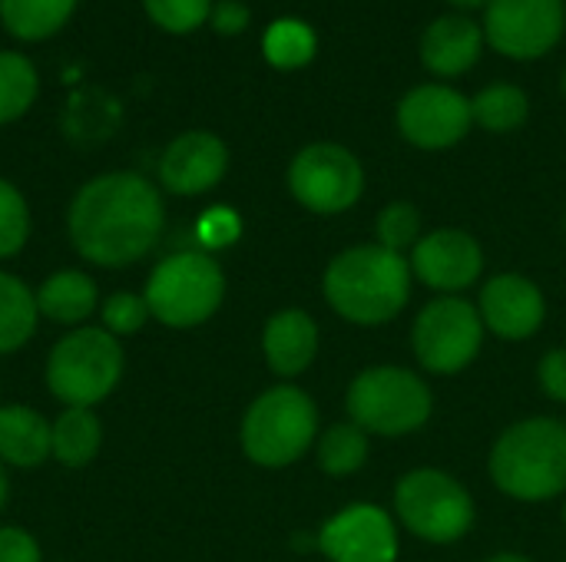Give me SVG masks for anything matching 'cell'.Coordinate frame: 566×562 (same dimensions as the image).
Wrapping results in <instances>:
<instances>
[{
    "mask_svg": "<svg viewBox=\"0 0 566 562\" xmlns=\"http://www.w3.org/2000/svg\"><path fill=\"white\" fill-rule=\"evenodd\" d=\"M318 550L332 562H395L398 533L381 507L352 503L318 530Z\"/></svg>",
    "mask_w": 566,
    "mask_h": 562,
    "instance_id": "obj_13",
    "label": "cell"
},
{
    "mask_svg": "<svg viewBox=\"0 0 566 562\" xmlns=\"http://www.w3.org/2000/svg\"><path fill=\"white\" fill-rule=\"evenodd\" d=\"M318 434V407L295 384H275L262 391L242 417V450L259 467L295 464Z\"/></svg>",
    "mask_w": 566,
    "mask_h": 562,
    "instance_id": "obj_4",
    "label": "cell"
},
{
    "mask_svg": "<svg viewBox=\"0 0 566 562\" xmlns=\"http://www.w3.org/2000/svg\"><path fill=\"white\" fill-rule=\"evenodd\" d=\"M30 238V209L23 192L0 179V258H13Z\"/></svg>",
    "mask_w": 566,
    "mask_h": 562,
    "instance_id": "obj_28",
    "label": "cell"
},
{
    "mask_svg": "<svg viewBox=\"0 0 566 562\" xmlns=\"http://www.w3.org/2000/svg\"><path fill=\"white\" fill-rule=\"evenodd\" d=\"M126 368L116 335L106 328H73L46 358V388L63 407H93L113 394Z\"/></svg>",
    "mask_w": 566,
    "mask_h": 562,
    "instance_id": "obj_5",
    "label": "cell"
},
{
    "mask_svg": "<svg viewBox=\"0 0 566 562\" xmlns=\"http://www.w3.org/2000/svg\"><path fill=\"white\" fill-rule=\"evenodd\" d=\"M375 232H378L381 248L401 255L405 248H415L421 242V212L411 202H391L381 209Z\"/></svg>",
    "mask_w": 566,
    "mask_h": 562,
    "instance_id": "obj_29",
    "label": "cell"
},
{
    "mask_svg": "<svg viewBox=\"0 0 566 562\" xmlns=\"http://www.w3.org/2000/svg\"><path fill=\"white\" fill-rule=\"evenodd\" d=\"M149 20L169 33H189L212 13V0H143Z\"/></svg>",
    "mask_w": 566,
    "mask_h": 562,
    "instance_id": "obj_30",
    "label": "cell"
},
{
    "mask_svg": "<svg viewBox=\"0 0 566 562\" xmlns=\"http://www.w3.org/2000/svg\"><path fill=\"white\" fill-rule=\"evenodd\" d=\"M0 562H40V547L27 530L0 527Z\"/></svg>",
    "mask_w": 566,
    "mask_h": 562,
    "instance_id": "obj_34",
    "label": "cell"
},
{
    "mask_svg": "<svg viewBox=\"0 0 566 562\" xmlns=\"http://www.w3.org/2000/svg\"><path fill=\"white\" fill-rule=\"evenodd\" d=\"M345 407L352 414V424H358L365 434L401 437L428 424L434 401L428 384L415 371L398 364H378L365 368L348 384Z\"/></svg>",
    "mask_w": 566,
    "mask_h": 562,
    "instance_id": "obj_6",
    "label": "cell"
},
{
    "mask_svg": "<svg viewBox=\"0 0 566 562\" xmlns=\"http://www.w3.org/2000/svg\"><path fill=\"white\" fill-rule=\"evenodd\" d=\"M262 354L279 378L302 374L318 354V325L312 321V315L298 308L272 315L262 331Z\"/></svg>",
    "mask_w": 566,
    "mask_h": 562,
    "instance_id": "obj_18",
    "label": "cell"
},
{
    "mask_svg": "<svg viewBox=\"0 0 566 562\" xmlns=\"http://www.w3.org/2000/svg\"><path fill=\"white\" fill-rule=\"evenodd\" d=\"M73 10L76 0H0V23L10 36L36 43L53 36Z\"/></svg>",
    "mask_w": 566,
    "mask_h": 562,
    "instance_id": "obj_22",
    "label": "cell"
},
{
    "mask_svg": "<svg viewBox=\"0 0 566 562\" xmlns=\"http://www.w3.org/2000/svg\"><path fill=\"white\" fill-rule=\"evenodd\" d=\"M226 295V275L209 252H176L163 258L146 282L149 315L166 328H196L209 321Z\"/></svg>",
    "mask_w": 566,
    "mask_h": 562,
    "instance_id": "obj_7",
    "label": "cell"
},
{
    "mask_svg": "<svg viewBox=\"0 0 566 562\" xmlns=\"http://www.w3.org/2000/svg\"><path fill=\"white\" fill-rule=\"evenodd\" d=\"M262 50H265V60L272 66H279V70H298V66H305L315 56V33H312L308 23L285 17V20H275L265 30Z\"/></svg>",
    "mask_w": 566,
    "mask_h": 562,
    "instance_id": "obj_27",
    "label": "cell"
},
{
    "mask_svg": "<svg viewBox=\"0 0 566 562\" xmlns=\"http://www.w3.org/2000/svg\"><path fill=\"white\" fill-rule=\"evenodd\" d=\"M537 381L547 391V397L566 404V348H554L537 364Z\"/></svg>",
    "mask_w": 566,
    "mask_h": 562,
    "instance_id": "obj_33",
    "label": "cell"
},
{
    "mask_svg": "<svg viewBox=\"0 0 566 562\" xmlns=\"http://www.w3.org/2000/svg\"><path fill=\"white\" fill-rule=\"evenodd\" d=\"M531 103L527 93L514 83H494L484 86L474 99H471V116L478 126H484L488 132H511L521 129L527 123Z\"/></svg>",
    "mask_w": 566,
    "mask_h": 562,
    "instance_id": "obj_24",
    "label": "cell"
},
{
    "mask_svg": "<svg viewBox=\"0 0 566 562\" xmlns=\"http://www.w3.org/2000/svg\"><path fill=\"white\" fill-rule=\"evenodd\" d=\"M229 149L216 132L192 129L176 136L159 156V182L172 195H202L222 182Z\"/></svg>",
    "mask_w": 566,
    "mask_h": 562,
    "instance_id": "obj_15",
    "label": "cell"
},
{
    "mask_svg": "<svg viewBox=\"0 0 566 562\" xmlns=\"http://www.w3.org/2000/svg\"><path fill=\"white\" fill-rule=\"evenodd\" d=\"M166 222L159 189L139 172L90 179L70 202V245L90 265L123 268L153 252Z\"/></svg>",
    "mask_w": 566,
    "mask_h": 562,
    "instance_id": "obj_1",
    "label": "cell"
},
{
    "mask_svg": "<svg viewBox=\"0 0 566 562\" xmlns=\"http://www.w3.org/2000/svg\"><path fill=\"white\" fill-rule=\"evenodd\" d=\"M209 23L216 26V33L235 36V33H242L249 26V7L239 3V0H219V3H212Z\"/></svg>",
    "mask_w": 566,
    "mask_h": 562,
    "instance_id": "obj_35",
    "label": "cell"
},
{
    "mask_svg": "<svg viewBox=\"0 0 566 562\" xmlns=\"http://www.w3.org/2000/svg\"><path fill=\"white\" fill-rule=\"evenodd\" d=\"M239 232H242L239 212H232V209H226V205L209 209V212L199 219V225H196V235H199V242H202L206 248H226V245H232V242L239 238Z\"/></svg>",
    "mask_w": 566,
    "mask_h": 562,
    "instance_id": "obj_32",
    "label": "cell"
},
{
    "mask_svg": "<svg viewBox=\"0 0 566 562\" xmlns=\"http://www.w3.org/2000/svg\"><path fill=\"white\" fill-rule=\"evenodd\" d=\"M99 318H103V328L116 338L123 335H136L153 315H149V305L143 295H133V291H116L103 301L99 308Z\"/></svg>",
    "mask_w": 566,
    "mask_h": 562,
    "instance_id": "obj_31",
    "label": "cell"
},
{
    "mask_svg": "<svg viewBox=\"0 0 566 562\" xmlns=\"http://www.w3.org/2000/svg\"><path fill=\"white\" fill-rule=\"evenodd\" d=\"M481 268L484 252L461 229H438L411 248V272L434 291H464L481 278Z\"/></svg>",
    "mask_w": 566,
    "mask_h": 562,
    "instance_id": "obj_14",
    "label": "cell"
},
{
    "mask_svg": "<svg viewBox=\"0 0 566 562\" xmlns=\"http://www.w3.org/2000/svg\"><path fill=\"white\" fill-rule=\"evenodd\" d=\"M484 50V26L471 17L448 13L438 17L421 36V63L438 76H461L468 73Z\"/></svg>",
    "mask_w": 566,
    "mask_h": 562,
    "instance_id": "obj_17",
    "label": "cell"
},
{
    "mask_svg": "<svg viewBox=\"0 0 566 562\" xmlns=\"http://www.w3.org/2000/svg\"><path fill=\"white\" fill-rule=\"evenodd\" d=\"M451 7H458V10H481V7H488L491 0H448Z\"/></svg>",
    "mask_w": 566,
    "mask_h": 562,
    "instance_id": "obj_37",
    "label": "cell"
},
{
    "mask_svg": "<svg viewBox=\"0 0 566 562\" xmlns=\"http://www.w3.org/2000/svg\"><path fill=\"white\" fill-rule=\"evenodd\" d=\"M36 295L10 272H0V354L20 351L36 331Z\"/></svg>",
    "mask_w": 566,
    "mask_h": 562,
    "instance_id": "obj_23",
    "label": "cell"
},
{
    "mask_svg": "<svg viewBox=\"0 0 566 562\" xmlns=\"http://www.w3.org/2000/svg\"><path fill=\"white\" fill-rule=\"evenodd\" d=\"M7 497H10V477H7V464L0 460V510L7 507Z\"/></svg>",
    "mask_w": 566,
    "mask_h": 562,
    "instance_id": "obj_36",
    "label": "cell"
},
{
    "mask_svg": "<svg viewBox=\"0 0 566 562\" xmlns=\"http://www.w3.org/2000/svg\"><path fill=\"white\" fill-rule=\"evenodd\" d=\"M289 189L295 202L318 215H338L361 199L365 172L355 152L338 142H312L289 166Z\"/></svg>",
    "mask_w": 566,
    "mask_h": 562,
    "instance_id": "obj_10",
    "label": "cell"
},
{
    "mask_svg": "<svg viewBox=\"0 0 566 562\" xmlns=\"http://www.w3.org/2000/svg\"><path fill=\"white\" fill-rule=\"evenodd\" d=\"M474 126L471 99L451 86L424 83L398 103V129L418 149H451Z\"/></svg>",
    "mask_w": 566,
    "mask_h": 562,
    "instance_id": "obj_12",
    "label": "cell"
},
{
    "mask_svg": "<svg viewBox=\"0 0 566 562\" xmlns=\"http://www.w3.org/2000/svg\"><path fill=\"white\" fill-rule=\"evenodd\" d=\"M395 513L418 540L454 543L474 523V500L451 474L421 467L398 480Z\"/></svg>",
    "mask_w": 566,
    "mask_h": 562,
    "instance_id": "obj_8",
    "label": "cell"
},
{
    "mask_svg": "<svg viewBox=\"0 0 566 562\" xmlns=\"http://www.w3.org/2000/svg\"><path fill=\"white\" fill-rule=\"evenodd\" d=\"M325 301L352 325H385L401 315L411 295V265L405 255L375 245H355L335 255L322 278Z\"/></svg>",
    "mask_w": 566,
    "mask_h": 562,
    "instance_id": "obj_2",
    "label": "cell"
},
{
    "mask_svg": "<svg viewBox=\"0 0 566 562\" xmlns=\"http://www.w3.org/2000/svg\"><path fill=\"white\" fill-rule=\"evenodd\" d=\"M564 520H566V507H564Z\"/></svg>",
    "mask_w": 566,
    "mask_h": 562,
    "instance_id": "obj_40",
    "label": "cell"
},
{
    "mask_svg": "<svg viewBox=\"0 0 566 562\" xmlns=\"http://www.w3.org/2000/svg\"><path fill=\"white\" fill-rule=\"evenodd\" d=\"M40 79L23 53L0 50V126L20 119L36 99Z\"/></svg>",
    "mask_w": 566,
    "mask_h": 562,
    "instance_id": "obj_26",
    "label": "cell"
},
{
    "mask_svg": "<svg viewBox=\"0 0 566 562\" xmlns=\"http://www.w3.org/2000/svg\"><path fill=\"white\" fill-rule=\"evenodd\" d=\"M33 295H36L40 318L63 325V328H83V321L99 308L96 282L80 268H63L50 275Z\"/></svg>",
    "mask_w": 566,
    "mask_h": 562,
    "instance_id": "obj_20",
    "label": "cell"
},
{
    "mask_svg": "<svg viewBox=\"0 0 566 562\" xmlns=\"http://www.w3.org/2000/svg\"><path fill=\"white\" fill-rule=\"evenodd\" d=\"M318 467L328 477H348L365 467L368 460V434L358 424H332L318 437Z\"/></svg>",
    "mask_w": 566,
    "mask_h": 562,
    "instance_id": "obj_25",
    "label": "cell"
},
{
    "mask_svg": "<svg viewBox=\"0 0 566 562\" xmlns=\"http://www.w3.org/2000/svg\"><path fill=\"white\" fill-rule=\"evenodd\" d=\"M488 562H531L527 556H521V553H501V556H491Z\"/></svg>",
    "mask_w": 566,
    "mask_h": 562,
    "instance_id": "obj_38",
    "label": "cell"
},
{
    "mask_svg": "<svg viewBox=\"0 0 566 562\" xmlns=\"http://www.w3.org/2000/svg\"><path fill=\"white\" fill-rule=\"evenodd\" d=\"M566 26L564 0H491L484 17L488 43L511 60L551 53Z\"/></svg>",
    "mask_w": 566,
    "mask_h": 562,
    "instance_id": "obj_11",
    "label": "cell"
},
{
    "mask_svg": "<svg viewBox=\"0 0 566 562\" xmlns=\"http://www.w3.org/2000/svg\"><path fill=\"white\" fill-rule=\"evenodd\" d=\"M481 341H484L481 311L458 295L428 301L411 331L415 358L428 374L464 371L478 358Z\"/></svg>",
    "mask_w": 566,
    "mask_h": 562,
    "instance_id": "obj_9",
    "label": "cell"
},
{
    "mask_svg": "<svg viewBox=\"0 0 566 562\" xmlns=\"http://www.w3.org/2000/svg\"><path fill=\"white\" fill-rule=\"evenodd\" d=\"M46 457H53V424L23 404L0 407V460L30 470Z\"/></svg>",
    "mask_w": 566,
    "mask_h": 562,
    "instance_id": "obj_19",
    "label": "cell"
},
{
    "mask_svg": "<svg viewBox=\"0 0 566 562\" xmlns=\"http://www.w3.org/2000/svg\"><path fill=\"white\" fill-rule=\"evenodd\" d=\"M491 480L501 494L527 503L560 497L566 490V424L527 417L507 427L491 450Z\"/></svg>",
    "mask_w": 566,
    "mask_h": 562,
    "instance_id": "obj_3",
    "label": "cell"
},
{
    "mask_svg": "<svg viewBox=\"0 0 566 562\" xmlns=\"http://www.w3.org/2000/svg\"><path fill=\"white\" fill-rule=\"evenodd\" d=\"M103 447V424L93 407H66L53 421V460L63 467H86Z\"/></svg>",
    "mask_w": 566,
    "mask_h": 562,
    "instance_id": "obj_21",
    "label": "cell"
},
{
    "mask_svg": "<svg viewBox=\"0 0 566 562\" xmlns=\"http://www.w3.org/2000/svg\"><path fill=\"white\" fill-rule=\"evenodd\" d=\"M560 93L566 96V70H564V76H560Z\"/></svg>",
    "mask_w": 566,
    "mask_h": 562,
    "instance_id": "obj_39",
    "label": "cell"
},
{
    "mask_svg": "<svg viewBox=\"0 0 566 562\" xmlns=\"http://www.w3.org/2000/svg\"><path fill=\"white\" fill-rule=\"evenodd\" d=\"M478 311H481L484 328H491L497 338L524 341L544 325L547 305H544L541 288L531 278L507 272V275H494L484 285Z\"/></svg>",
    "mask_w": 566,
    "mask_h": 562,
    "instance_id": "obj_16",
    "label": "cell"
}]
</instances>
